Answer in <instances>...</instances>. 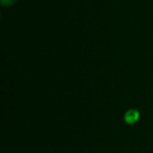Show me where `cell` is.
Listing matches in <instances>:
<instances>
[{
  "mask_svg": "<svg viewBox=\"0 0 153 153\" xmlns=\"http://www.w3.org/2000/svg\"><path fill=\"white\" fill-rule=\"evenodd\" d=\"M140 117V113L135 109H130L125 114V121L128 125H133L138 121Z\"/></svg>",
  "mask_w": 153,
  "mask_h": 153,
  "instance_id": "1",
  "label": "cell"
},
{
  "mask_svg": "<svg viewBox=\"0 0 153 153\" xmlns=\"http://www.w3.org/2000/svg\"><path fill=\"white\" fill-rule=\"evenodd\" d=\"M16 0H0V3L3 6H10L12 5Z\"/></svg>",
  "mask_w": 153,
  "mask_h": 153,
  "instance_id": "2",
  "label": "cell"
}]
</instances>
